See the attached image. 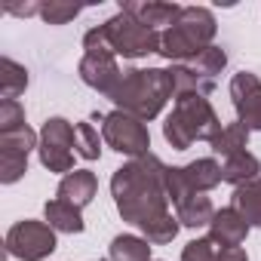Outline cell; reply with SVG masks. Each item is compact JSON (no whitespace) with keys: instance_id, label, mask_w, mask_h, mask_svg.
Here are the masks:
<instances>
[{"instance_id":"cell-1","label":"cell","mask_w":261,"mask_h":261,"mask_svg":"<svg viewBox=\"0 0 261 261\" xmlns=\"http://www.w3.org/2000/svg\"><path fill=\"white\" fill-rule=\"evenodd\" d=\"M111 194L123 221L139 227L151 246H163L178 237L181 224L169 212L166 163L157 154H145L120 166L111 178Z\"/></svg>"},{"instance_id":"cell-2","label":"cell","mask_w":261,"mask_h":261,"mask_svg":"<svg viewBox=\"0 0 261 261\" xmlns=\"http://www.w3.org/2000/svg\"><path fill=\"white\" fill-rule=\"evenodd\" d=\"M108 98L117 105V111L133 114L142 123L154 120L169 98H175L172 74L169 68H126L117 80V86L108 92Z\"/></svg>"},{"instance_id":"cell-3","label":"cell","mask_w":261,"mask_h":261,"mask_svg":"<svg viewBox=\"0 0 261 261\" xmlns=\"http://www.w3.org/2000/svg\"><path fill=\"white\" fill-rule=\"evenodd\" d=\"M221 120L206 95H178L172 114L163 123V139L175 151H188L194 142H209L221 133Z\"/></svg>"},{"instance_id":"cell-4","label":"cell","mask_w":261,"mask_h":261,"mask_svg":"<svg viewBox=\"0 0 261 261\" xmlns=\"http://www.w3.org/2000/svg\"><path fill=\"white\" fill-rule=\"evenodd\" d=\"M215 31H218V25H215V16L209 10H203V7H185L181 16H178V22L160 34V53L157 56L169 59L172 65H188L203 49L212 46Z\"/></svg>"},{"instance_id":"cell-5","label":"cell","mask_w":261,"mask_h":261,"mask_svg":"<svg viewBox=\"0 0 261 261\" xmlns=\"http://www.w3.org/2000/svg\"><path fill=\"white\" fill-rule=\"evenodd\" d=\"M105 37L114 49V56H123V59H142V56H151V53H160V31L154 28H145L142 22H136L129 13H117L111 16L105 25Z\"/></svg>"},{"instance_id":"cell-6","label":"cell","mask_w":261,"mask_h":261,"mask_svg":"<svg viewBox=\"0 0 261 261\" xmlns=\"http://www.w3.org/2000/svg\"><path fill=\"white\" fill-rule=\"evenodd\" d=\"M101 139L108 148H114L117 154H126V157H145L151 154V133H148V126L133 117V114H123V111H111L105 114L101 120Z\"/></svg>"},{"instance_id":"cell-7","label":"cell","mask_w":261,"mask_h":261,"mask_svg":"<svg viewBox=\"0 0 261 261\" xmlns=\"http://www.w3.org/2000/svg\"><path fill=\"white\" fill-rule=\"evenodd\" d=\"M71 148H77V126L68 123L65 117H49L40 129V163L49 172H74V154Z\"/></svg>"},{"instance_id":"cell-8","label":"cell","mask_w":261,"mask_h":261,"mask_svg":"<svg viewBox=\"0 0 261 261\" xmlns=\"http://www.w3.org/2000/svg\"><path fill=\"white\" fill-rule=\"evenodd\" d=\"M4 246H7V255L10 258H19V261H43L46 255L56 252V230L46 221L25 218V221H16L7 230Z\"/></svg>"},{"instance_id":"cell-9","label":"cell","mask_w":261,"mask_h":261,"mask_svg":"<svg viewBox=\"0 0 261 261\" xmlns=\"http://www.w3.org/2000/svg\"><path fill=\"white\" fill-rule=\"evenodd\" d=\"M40 145L31 126H22L16 133H0V181L16 185L28 172V154Z\"/></svg>"},{"instance_id":"cell-10","label":"cell","mask_w":261,"mask_h":261,"mask_svg":"<svg viewBox=\"0 0 261 261\" xmlns=\"http://www.w3.org/2000/svg\"><path fill=\"white\" fill-rule=\"evenodd\" d=\"M230 101L237 111V123L249 133H261V80L252 71H240L230 80Z\"/></svg>"},{"instance_id":"cell-11","label":"cell","mask_w":261,"mask_h":261,"mask_svg":"<svg viewBox=\"0 0 261 261\" xmlns=\"http://www.w3.org/2000/svg\"><path fill=\"white\" fill-rule=\"evenodd\" d=\"M80 80L86 83V86H92L95 92H101L105 98H108V92L117 86V80H120V65H117V56H111V53H83V59H80Z\"/></svg>"},{"instance_id":"cell-12","label":"cell","mask_w":261,"mask_h":261,"mask_svg":"<svg viewBox=\"0 0 261 261\" xmlns=\"http://www.w3.org/2000/svg\"><path fill=\"white\" fill-rule=\"evenodd\" d=\"M120 10L123 13H129L136 22H142L145 28H160V25H175L178 22V16H181V10L185 7H178V4H157V0H126V4H120Z\"/></svg>"},{"instance_id":"cell-13","label":"cell","mask_w":261,"mask_h":261,"mask_svg":"<svg viewBox=\"0 0 261 261\" xmlns=\"http://www.w3.org/2000/svg\"><path fill=\"white\" fill-rule=\"evenodd\" d=\"M209 237H212L215 243L227 246V249H240V246L246 243V237H249V221H246L233 206L215 209V218H212V224H209Z\"/></svg>"},{"instance_id":"cell-14","label":"cell","mask_w":261,"mask_h":261,"mask_svg":"<svg viewBox=\"0 0 261 261\" xmlns=\"http://www.w3.org/2000/svg\"><path fill=\"white\" fill-rule=\"evenodd\" d=\"M95 191H98V178L89 169H74L59 181L56 197L65 200V203H74L77 209H83V206H89L95 200Z\"/></svg>"},{"instance_id":"cell-15","label":"cell","mask_w":261,"mask_h":261,"mask_svg":"<svg viewBox=\"0 0 261 261\" xmlns=\"http://www.w3.org/2000/svg\"><path fill=\"white\" fill-rule=\"evenodd\" d=\"M178 175L191 194H206L215 185H221V163H215L212 157H200L188 166H178Z\"/></svg>"},{"instance_id":"cell-16","label":"cell","mask_w":261,"mask_h":261,"mask_svg":"<svg viewBox=\"0 0 261 261\" xmlns=\"http://www.w3.org/2000/svg\"><path fill=\"white\" fill-rule=\"evenodd\" d=\"M181 261H249V255L243 249H227V246L215 243L212 237H200L185 246Z\"/></svg>"},{"instance_id":"cell-17","label":"cell","mask_w":261,"mask_h":261,"mask_svg":"<svg viewBox=\"0 0 261 261\" xmlns=\"http://www.w3.org/2000/svg\"><path fill=\"white\" fill-rule=\"evenodd\" d=\"M258 172H261V163H258V157L249 154V151H240V154H233V157H224V163H221V181H227V185H233V188L261 178Z\"/></svg>"},{"instance_id":"cell-18","label":"cell","mask_w":261,"mask_h":261,"mask_svg":"<svg viewBox=\"0 0 261 261\" xmlns=\"http://www.w3.org/2000/svg\"><path fill=\"white\" fill-rule=\"evenodd\" d=\"M175 218H178L181 227H194V230L209 227L212 218H215V206H212V200L206 194H194V197H188L185 203L175 206Z\"/></svg>"},{"instance_id":"cell-19","label":"cell","mask_w":261,"mask_h":261,"mask_svg":"<svg viewBox=\"0 0 261 261\" xmlns=\"http://www.w3.org/2000/svg\"><path fill=\"white\" fill-rule=\"evenodd\" d=\"M43 215H46V224L59 233H80L86 224H83V215L74 203H65V200H49L43 206Z\"/></svg>"},{"instance_id":"cell-20","label":"cell","mask_w":261,"mask_h":261,"mask_svg":"<svg viewBox=\"0 0 261 261\" xmlns=\"http://www.w3.org/2000/svg\"><path fill=\"white\" fill-rule=\"evenodd\" d=\"M172 74V89H175V98L178 95H209L215 89V80L197 74L191 65H172L169 68Z\"/></svg>"},{"instance_id":"cell-21","label":"cell","mask_w":261,"mask_h":261,"mask_svg":"<svg viewBox=\"0 0 261 261\" xmlns=\"http://www.w3.org/2000/svg\"><path fill=\"white\" fill-rule=\"evenodd\" d=\"M233 209L249 221V227H261V178L246 181L233 191Z\"/></svg>"},{"instance_id":"cell-22","label":"cell","mask_w":261,"mask_h":261,"mask_svg":"<svg viewBox=\"0 0 261 261\" xmlns=\"http://www.w3.org/2000/svg\"><path fill=\"white\" fill-rule=\"evenodd\" d=\"M108 255L111 261H151V243L136 233H120L111 240Z\"/></svg>"},{"instance_id":"cell-23","label":"cell","mask_w":261,"mask_h":261,"mask_svg":"<svg viewBox=\"0 0 261 261\" xmlns=\"http://www.w3.org/2000/svg\"><path fill=\"white\" fill-rule=\"evenodd\" d=\"M28 89V71L25 65L13 59H0V95L4 101H19V95Z\"/></svg>"},{"instance_id":"cell-24","label":"cell","mask_w":261,"mask_h":261,"mask_svg":"<svg viewBox=\"0 0 261 261\" xmlns=\"http://www.w3.org/2000/svg\"><path fill=\"white\" fill-rule=\"evenodd\" d=\"M246 148H249V129L243 123H227L221 133L212 139V151L218 157H233V154H240Z\"/></svg>"},{"instance_id":"cell-25","label":"cell","mask_w":261,"mask_h":261,"mask_svg":"<svg viewBox=\"0 0 261 261\" xmlns=\"http://www.w3.org/2000/svg\"><path fill=\"white\" fill-rule=\"evenodd\" d=\"M197 74H203V77H209V80H215L221 71H224V65H227V53L221 49V46H209V49H203L194 62H188Z\"/></svg>"},{"instance_id":"cell-26","label":"cell","mask_w":261,"mask_h":261,"mask_svg":"<svg viewBox=\"0 0 261 261\" xmlns=\"http://www.w3.org/2000/svg\"><path fill=\"white\" fill-rule=\"evenodd\" d=\"M77 154L83 160H98L101 157V139L92 123H77Z\"/></svg>"},{"instance_id":"cell-27","label":"cell","mask_w":261,"mask_h":261,"mask_svg":"<svg viewBox=\"0 0 261 261\" xmlns=\"http://www.w3.org/2000/svg\"><path fill=\"white\" fill-rule=\"evenodd\" d=\"M83 7L77 4H62V0H49V4H40V19L46 25H68L71 19L80 16Z\"/></svg>"},{"instance_id":"cell-28","label":"cell","mask_w":261,"mask_h":261,"mask_svg":"<svg viewBox=\"0 0 261 261\" xmlns=\"http://www.w3.org/2000/svg\"><path fill=\"white\" fill-rule=\"evenodd\" d=\"M22 126H28L25 108L19 101H0V133H16Z\"/></svg>"},{"instance_id":"cell-29","label":"cell","mask_w":261,"mask_h":261,"mask_svg":"<svg viewBox=\"0 0 261 261\" xmlns=\"http://www.w3.org/2000/svg\"><path fill=\"white\" fill-rule=\"evenodd\" d=\"M4 10H7V13H13V16H40V4H25V7L7 4Z\"/></svg>"}]
</instances>
